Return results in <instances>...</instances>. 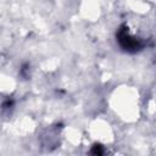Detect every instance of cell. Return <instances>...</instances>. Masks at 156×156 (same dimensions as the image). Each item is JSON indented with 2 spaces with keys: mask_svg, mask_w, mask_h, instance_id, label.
I'll list each match as a JSON object with an SVG mask.
<instances>
[{
  "mask_svg": "<svg viewBox=\"0 0 156 156\" xmlns=\"http://www.w3.org/2000/svg\"><path fill=\"white\" fill-rule=\"evenodd\" d=\"M90 154H93V155H102V154H105V150L102 149L101 145H94L93 149L90 150Z\"/></svg>",
  "mask_w": 156,
  "mask_h": 156,
  "instance_id": "7a4b0ae2",
  "label": "cell"
},
{
  "mask_svg": "<svg viewBox=\"0 0 156 156\" xmlns=\"http://www.w3.org/2000/svg\"><path fill=\"white\" fill-rule=\"evenodd\" d=\"M116 38L119 48L127 52H138L145 46V41L139 35L133 33L127 24H122L119 27L116 33Z\"/></svg>",
  "mask_w": 156,
  "mask_h": 156,
  "instance_id": "6da1fadb",
  "label": "cell"
}]
</instances>
